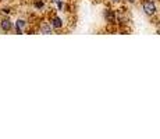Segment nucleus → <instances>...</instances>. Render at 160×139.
<instances>
[{
    "instance_id": "1",
    "label": "nucleus",
    "mask_w": 160,
    "mask_h": 139,
    "mask_svg": "<svg viewBox=\"0 0 160 139\" xmlns=\"http://www.w3.org/2000/svg\"><path fill=\"white\" fill-rule=\"evenodd\" d=\"M142 11L148 17H156L158 6H156L155 0H142Z\"/></svg>"
},
{
    "instance_id": "12",
    "label": "nucleus",
    "mask_w": 160,
    "mask_h": 139,
    "mask_svg": "<svg viewBox=\"0 0 160 139\" xmlns=\"http://www.w3.org/2000/svg\"><path fill=\"white\" fill-rule=\"evenodd\" d=\"M0 2H4L6 3V2H8V0H0Z\"/></svg>"
},
{
    "instance_id": "7",
    "label": "nucleus",
    "mask_w": 160,
    "mask_h": 139,
    "mask_svg": "<svg viewBox=\"0 0 160 139\" xmlns=\"http://www.w3.org/2000/svg\"><path fill=\"white\" fill-rule=\"evenodd\" d=\"M32 6L35 10L43 11L46 8V0H32Z\"/></svg>"
},
{
    "instance_id": "11",
    "label": "nucleus",
    "mask_w": 160,
    "mask_h": 139,
    "mask_svg": "<svg viewBox=\"0 0 160 139\" xmlns=\"http://www.w3.org/2000/svg\"><path fill=\"white\" fill-rule=\"evenodd\" d=\"M0 17H2V7H0Z\"/></svg>"
},
{
    "instance_id": "13",
    "label": "nucleus",
    "mask_w": 160,
    "mask_h": 139,
    "mask_svg": "<svg viewBox=\"0 0 160 139\" xmlns=\"http://www.w3.org/2000/svg\"><path fill=\"white\" fill-rule=\"evenodd\" d=\"M114 2H118V0H114Z\"/></svg>"
},
{
    "instance_id": "9",
    "label": "nucleus",
    "mask_w": 160,
    "mask_h": 139,
    "mask_svg": "<svg viewBox=\"0 0 160 139\" xmlns=\"http://www.w3.org/2000/svg\"><path fill=\"white\" fill-rule=\"evenodd\" d=\"M56 6H57V11H63L64 2H63V0H57V2H56Z\"/></svg>"
},
{
    "instance_id": "10",
    "label": "nucleus",
    "mask_w": 160,
    "mask_h": 139,
    "mask_svg": "<svg viewBox=\"0 0 160 139\" xmlns=\"http://www.w3.org/2000/svg\"><path fill=\"white\" fill-rule=\"evenodd\" d=\"M125 2H127L128 4H135V3H137L138 0H125Z\"/></svg>"
},
{
    "instance_id": "3",
    "label": "nucleus",
    "mask_w": 160,
    "mask_h": 139,
    "mask_svg": "<svg viewBox=\"0 0 160 139\" xmlns=\"http://www.w3.org/2000/svg\"><path fill=\"white\" fill-rule=\"evenodd\" d=\"M28 29V21L25 18H17L14 21V32L17 35H22L24 32H27Z\"/></svg>"
},
{
    "instance_id": "6",
    "label": "nucleus",
    "mask_w": 160,
    "mask_h": 139,
    "mask_svg": "<svg viewBox=\"0 0 160 139\" xmlns=\"http://www.w3.org/2000/svg\"><path fill=\"white\" fill-rule=\"evenodd\" d=\"M38 31H39V33H43V35H52L54 32L49 21H42L38 27Z\"/></svg>"
},
{
    "instance_id": "4",
    "label": "nucleus",
    "mask_w": 160,
    "mask_h": 139,
    "mask_svg": "<svg viewBox=\"0 0 160 139\" xmlns=\"http://www.w3.org/2000/svg\"><path fill=\"white\" fill-rule=\"evenodd\" d=\"M49 22H50L53 31H60V29H63V28H64V25H66L64 20L60 17V15H57V14L50 15V17H49Z\"/></svg>"
},
{
    "instance_id": "2",
    "label": "nucleus",
    "mask_w": 160,
    "mask_h": 139,
    "mask_svg": "<svg viewBox=\"0 0 160 139\" xmlns=\"http://www.w3.org/2000/svg\"><path fill=\"white\" fill-rule=\"evenodd\" d=\"M14 29V22L11 21L10 15H4L0 17V32L3 33H8Z\"/></svg>"
},
{
    "instance_id": "8",
    "label": "nucleus",
    "mask_w": 160,
    "mask_h": 139,
    "mask_svg": "<svg viewBox=\"0 0 160 139\" xmlns=\"http://www.w3.org/2000/svg\"><path fill=\"white\" fill-rule=\"evenodd\" d=\"M2 14H4V15H11L13 14V8L11 7H2Z\"/></svg>"
},
{
    "instance_id": "5",
    "label": "nucleus",
    "mask_w": 160,
    "mask_h": 139,
    "mask_svg": "<svg viewBox=\"0 0 160 139\" xmlns=\"http://www.w3.org/2000/svg\"><path fill=\"white\" fill-rule=\"evenodd\" d=\"M103 18L107 24H114L117 22L116 21V10L112 7H106L103 11Z\"/></svg>"
}]
</instances>
